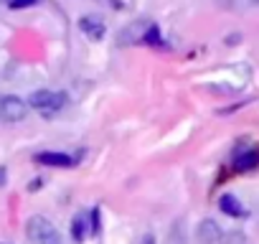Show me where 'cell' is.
Segmentation results:
<instances>
[{"label":"cell","instance_id":"14","mask_svg":"<svg viewBox=\"0 0 259 244\" xmlns=\"http://www.w3.org/2000/svg\"><path fill=\"white\" fill-rule=\"evenodd\" d=\"M251 3H254V6H259V0H251Z\"/></svg>","mask_w":259,"mask_h":244},{"label":"cell","instance_id":"10","mask_svg":"<svg viewBox=\"0 0 259 244\" xmlns=\"http://www.w3.org/2000/svg\"><path fill=\"white\" fill-rule=\"evenodd\" d=\"M143 44H148V46H163V36H160V28L155 26V23H150L148 28H145V33H143Z\"/></svg>","mask_w":259,"mask_h":244},{"label":"cell","instance_id":"8","mask_svg":"<svg viewBox=\"0 0 259 244\" xmlns=\"http://www.w3.org/2000/svg\"><path fill=\"white\" fill-rule=\"evenodd\" d=\"M259 166V148H244L241 153H236L234 158V168L246 173V171H254Z\"/></svg>","mask_w":259,"mask_h":244},{"label":"cell","instance_id":"7","mask_svg":"<svg viewBox=\"0 0 259 244\" xmlns=\"http://www.w3.org/2000/svg\"><path fill=\"white\" fill-rule=\"evenodd\" d=\"M79 31H81L84 36H89L92 41H99V38H104L107 26H104L99 18H94V16H84V18H79Z\"/></svg>","mask_w":259,"mask_h":244},{"label":"cell","instance_id":"13","mask_svg":"<svg viewBox=\"0 0 259 244\" xmlns=\"http://www.w3.org/2000/svg\"><path fill=\"white\" fill-rule=\"evenodd\" d=\"M3 181H6V173H3V171H0V186H3Z\"/></svg>","mask_w":259,"mask_h":244},{"label":"cell","instance_id":"15","mask_svg":"<svg viewBox=\"0 0 259 244\" xmlns=\"http://www.w3.org/2000/svg\"><path fill=\"white\" fill-rule=\"evenodd\" d=\"M0 3H11V0H0Z\"/></svg>","mask_w":259,"mask_h":244},{"label":"cell","instance_id":"4","mask_svg":"<svg viewBox=\"0 0 259 244\" xmlns=\"http://www.w3.org/2000/svg\"><path fill=\"white\" fill-rule=\"evenodd\" d=\"M224 236V231L219 229V224L213 219H203L198 226H196V239L198 244H219Z\"/></svg>","mask_w":259,"mask_h":244},{"label":"cell","instance_id":"12","mask_svg":"<svg viewBox=\"0 0 259 244\" xmlns=\"http://www.w3.org/2000/svg\"><path fill=\"white\" fill-rule=\"evenodd\" d=\"M89 214H92V234H99V229H102V224H99L102 221V214H99V209H92Z\"/></svg>","mask_w":259,"mask_h":244},{"label":"cell","instance_id":"1","mask_svg":"<svg viewBox=\"0 0 259 244\" xmlns=\"http://www.w3.org/2000/svg\"><path fill=\"white\" fill-rule=\"evenodd\" d=\"M69 102L66 92H56V89H38L28 97V107H33L38 114L44 117H56Z\"/></svg>","mask_w":259,"mask_h":244},{"label":"cell","instance_id":"2","mask_svg":"<svg viewBox=\"0 0 259 244\" xmlns=\"http://www.w3.org/2000/svg\"><path fill=\"white\" fill-rule=\"evenodd\" d=\"M26 234L31 241L36 244H64L59 229L46 219V216H31L28 224H26Z\"/></svg>","mask_w":259,"mask_h":244},{"label":"cell","instance_id":"9","mask_svg":"<svg viewBox=\"0 0 259 244\" xmlns=\"http://www.w3.org/2000/svg\"><path fill=\"white\" fill-rule=\"evenodd\" d=\"M219 209H221L226 216H234V219H239V216L246 214V209H244V206L239 204V198L231 196V193H224V196L219 198Z\"/></svg>","mask_w":259,"mask_h":244},{"label":"cell","instance_id":"3","mask_svg":"<svg viewBox=\"0 0 259 244\" xmlns=\"http://www.w3.org/2000/svg\"><path fill=\"white\" fill-rule=\"evenodd\" d=\"M28 114V102L16 97V94H3L0 97V117L6 122H21Z\"/></svg>","mask_w":259,"mask_h":244},{"label":"cell","instance_id":"6","mask_svg":"<svg viewBox=\"0 0 259 244\" xmlns=\"http://www.w3.org/2000/svg\"><path fill=\"white\" fill-rule=\"evenodd\" d=\"M89 234H92V214L79 211V214L71 219V239L81 244V241H84Z\"/></svg>","mask_w":259,"mask_h":244},{"label":"cell","instance_id":"16","mask_svg":"<svg viewBox=\"0 0 259 244\" xmlns=\"http://www.w3.org/2000/svg\"><path fill=\"white\" fill-rule=\"evenodd\" d=\"M0 244H6V241H0Z\"/></svg>","mask_w":259,"mask_h":244},{"label":"cell","instance_id":"11","mask_svg":"<svg viewBox=\"0 0 259 244\" xmlns=\"http://www.w3.org/2000/svg\"><path fill=\"white\" fill-rule=\"evenodd\" d=\"M13 11H23V8H33V6H41V0H11L8 3Z\"/></svg>","mask_w":259,"mask_h":244},{"label":"cell","instance_id":"5","mask_svg":"<svg viewBox=\"0 0 259 244\" xmlns=\"http://www.w3.org/2000/svg\"><path fill=\"white\" fill-rule=\"evenodd\" d=\"M33 160L41 163V166H51V168H71V166H76V160H74L71 155H66V153H56V150L36 153Z\"/></svg>","mask_w":259,"mask_h":244}]
</instances>
